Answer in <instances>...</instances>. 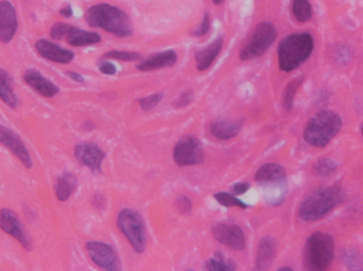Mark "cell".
Wrapping results in <instances>:
<instances>
[{
    "label": "cell",
    "mask_w": 363,
    "mask_h": 271,
    "mask_svg": "<svg viewBox=\"0 0 363 271\" xmlns=\"http://www.w3.org/2000/svg\"><path fill=\"white\" fill-rule=\"evenodd\" d=\"M85 22L92 28L103 29L117 38H129L133 34V23L128 13L109 3H97L88 8Z\"/></svg>",
    "instance_id": "obj_1"
},
{
    "label": "cell",
    "mask_w": 363,
    "mask_h": 271,
    "mask_svg": "<svg viewBox=\"0 0 363 271\" xmlns=\"http://www.w3.org/2000/svg\"><path fill=\"white\" fill-rule=\"evenodd\" d=\"M345 199V192L341 186H324L305 198L299 205V216L305 222H316L341 205Z\"/></svg>",
    "instance_id": "obj_2"
},
{
    "label": "cell",
    "mask_w": 363,
    "mask_h": 271,
    "mask_svg": "<svg viewBox=\"0 0 363 271\" xmlns=\"http://www.w3.org/2000/svg\"><path fill=\"white\" fill-rule=\"evenodd\" d=\"M314 38L308 32L292 33L280 40L278 65L284 72H292L309 59L314 51Z\"/></svg>",
    "instance_id": "obj_3"
},
{
    "label": "cell",
    "mask_w": 363,
    "mask_h": 271,
    "mask_svg": "<svg viewBox=\"0 0 363 271\" xmlns=\"http://www.w3.org/2000/svg\"><path fill=\"white\" fill-rule=\"evenodd\" d=\"M255 182L261 186L266 203L270 205H282L288 193L287 173L278 163L261 165L255 174Z\"/></svg>",
    "instance_id": "obj_4"
},
{
    "label": "cell",
    "mask_w": 363,
    "mask_h": 271,
    "mask_svg": "<svg viewBox=\"0 0 363 271\" xmlns=\"http://www.w3.org/2000/svg\"><path fill=\"white\" fill-rule=\"evenodd\" d=\"M335 257V241L330 234L314 232L307 238L303 253L306 270H326Z\"/></svg>",
    "instance_id": "obj_5"
},
{
    "label": "cell",
    "mask_w": 363,
    "mask_h": 271,
    "mask_svg": "<svg viewBox=\"0 0 363 271\" xmlns=\"http://www.w3.org/2000/svg\"><path fill=\"white\" fill-rule=\"evenodd\" d=\"M341 128V117L335 111H319L307 123L304 130L305 141L312 147H326L337 136Z\"/></svg>",
    "instance_id": "obj_6"
},
{
    "label": "cell",
    "mask_w": 363,
    "mask_h": 271,
    "mask_svg": "<svg viewBox=\"0 0 363 271\" xmlns=\"http://www.w3.org/2000/svg\"><path fill=\"white\" fill-rule=\"evenodd\" d=\"M117 226L121 233L126 236L135 253H145L147 247V232L143 217L137 211L132 209L121 210L117 217Z\"/></svg>",
    "instance_id": "obj_7"
},
{
    "label": "cell",
    "mask_w": 363,
    "mask_h": 271,
    "mask_svg": "<svg viewBox=\"0 0 363 271\" xmlns=\"http://www.w3.org/2000/svg\"><path fill=\"white\" fill-rule=\"evenodd\" d=\"M278 38V30L273 24L263 22L257 25L254 32L247 45L240 51L239 59L241 61H251L264 55Z\"/></svg>",
    "instance_id": "obj_8"
},
{
    "label": "cell",
    "mask_w": 363,
    "mask_h": 271,
    "mask_svg": "<svg viewBox=\"0 0 363 271\" xmlns=\"http://www.w3.org/2000/svg\"><path fill=\"white\" fill-rule=\"evenodd\" d=\"M174 159L180 168L200 165L205 159L204 149L195 136L186 134L178 140L174 149Z\"/></svg>",
    "instance_id": "obj_9"
},
{
    "label": "cell",
    "mask_w": 363,
    "mask_h": 271,
    "mask_svg": "<svg viewBox=\"0 0 363 271\" xmlns=\"http://www.w3.org/2000/svg\"><path fill=\"white\" fill-rule=\"evenodd\" d=\"M86 253L101 269L109 271H117L120 269V262L116 251L112 245L103 242H88L85 245Z\"/></svg>",
    "instance_id": "obj_10"
},
{
    "label": "cell",
    "mask_w": 363,
    "mask_h": 271,
    "mask_svg": "<svg viewBox=\"0 0 363 271\" xmlns=\"http://www.w3.org/2000/svg\"><path fill=\"white\" fill-rule=\"evenodd\" d=\"M211 232L216 241L230 249L241 251L247 246L245 233L238 225L232 223H217L211 228Z\"/></svg>",
    "instance_id": "obj_11"
},
{
    "label": "cell",
    "mask_w": 363,
    "mask_h": 271,
    "mask_svg": "<svg viewBox=\"0 0 363 271\" xmlns=\"http://www.w3.org/2000/svg\"><path fill=\"white\" fill-rule=\"evenodd\" d=\"M0 229L5 233L9 234L14 240H16L25 250L31 251L33 247H32L30 238H29L26 231H25L22 222L19 220L16 213L9 209V208L0 209Z\"/></svg>",
    "instance_id": "obj_12"
},
{
    "label": "cell",
    "mask_w": 363,
    "mask_h": 271,
    "mask_svg": "<svg viewBox=\"0 0 363 271\" xmlns=\"http://www.w3.org/2000/svg\"><path fill=\"white\" fill-rule=\"evenodd\" d=\"M0 144L9 149L25 168L30 170L33 167L31 154L27 149L24 141L18 137V134L1 124H0Z\"/></svg>",
    "instance_id": "obj_13"
},
{
    "label": "cell",
    "mask_w": 363,
    "mask_h": 271,
    "mask_svg": "<svg viewBox=\"0 0 363 271\" xmlns=\"http://www.w3.org/2000/svg\"><path fill=\"white\" fill-rule=\"evenodd\" d=\"M74 155L80 165L90 169L92 172H103V162L105 158V153L98 147L97 144L90 142L77 144Z\"/></svg>",
    "instance_id": "obj_14"
},
{
    "label": "cell",
    "mask_w": 363,
    "mask_h": 271,
    "mask_svg": "<svg viewBox=\"0 0 363 271\" xmlns=\"http://www.w3.org/2000/svg\"><path fill=\"white\" fill-rule=\"evenodd\" d=\"M16 10L8 0H0V42L9 44L17 32Z\"/></svg>",
    "instance_id": "obj_15"
},
{
    "label": "cell",
    "mask_w": 363,
    "mask_h": 271,
    "mask_svg": "<svg viewBox=\"0 0 363 271\" xmlns=\"http://www.w3.org/2000/svg\"><path fill=\"white\" fill-rule=\"evenodd\" d=\"M36 49L38 55L47 61L66 65L74 61V52L65 49L48 40H38L36 43Z\"/></svg>",
    "instance_id": "obj_16"
},
{
    "label": "cell",
    "mask_w": 363,
    "mask_h": 271,
    "mask_svg": "<svg viewBox=\"0 0 363 271\" xmlns=\"http://www.w3.org/2000/svg\"><path fill=\"white\" fill-rule=\"evenodd\" d=\"M24 81L38 95L45 98H53L59 92V88L55 85L53 81L44 76L36 69H28L25 71Z\"/></svg>",
    "instance_id": "obj_17"
},
{
    "label": "cell",
    "mask_w": 363,
    "mask_h": 271,
    "mask_svg": "<svg viewBox=\"0 0 363 271\" xmlns=\"http://www.w3.org/2000/svg\"><path fill=\"white\" fill-rule=\"evenodd\" d=\"M276 242L271 236H265L259 242L257 247L255 268L257 270H267L273 264L276 257Z\"/></svg>",
    "instance_id": "obj_18"
},
{
    "label": "cell",
    "mask_w": 363,
    "mask_h": 271,
    "mask_svg": "<svg viewBox=\"0 0 363 271\" xmlns=\"http://www.w3.org/2000/svg\"><path fill=\"white\" fill-rule=\"evenodd\" d=\"M224 36H219L213 40L209 46L196 52V66L199 71H205L211 68L214 64L215 59L220 55L221 50L224 48Z\"/></svg>",
    "instance_id": "obj_19"
},
{
    "label": "cell",
    "mask_w": 363,
    "mask_h": 271,
    "mask_svg": "<svg viewBox=\"0 0 363 271\" xmlns=\"http://www.w3.org/2000/svg\"><path fill=\"white\" fill-rule=\"evenodd\" d=\"M176 61H178L176 52L174 50H166V51L159 52L157 55L148 57L147 59L137 65V69L144 72L159 70V69L174 66Z\"/></svg>",
    "instance_id": "obj_20"
},
{
    "label": "cell",
    "mask_w": 363,
    "mask_h": 271,
    "mask_svg": "<svg viewBox=\"0 0 363 271\" xmlns=\"http://www.w3.org/2000/svg\"><path fill=\"white\" fill-rule=\"evenodd\" d=\"M242 126V120H219L209 125V132L217 139L230 140L239 134Z\"/></svg>",
    "instance_id": "obj_21"
},
{
    "label": "cell",
    "mask_w": 363,
    "mask_h": 271,
    "mask_svg": "<svg viewBox=\"0 0 363 271\" xmlns=\"http://www.w3.org/2000/svg\"><path fill=\"white\" fill-rule=\"evenodd\" d=\"M65 40L72 47H85V46L96 45L100 43L101 36L97 32L82 30V29L72 26Z\"/></svg>",
    "instance_id": "obj_22"
},
{
    "label": "cell",
    "mask_w": 363,
    "mask_h": 271,
    "mask_svg": "<svg viewBox=\"0 0 363 271\" xmlns=\"http://www.w3.org/2000/svg\"><path fill=\"white\" fill-rule=\"evenodd\" d=\"M0 100L10 109H15L18 106L19 100L13 87L12 76L1 68H0Z\"/></svg>",
    "instance_id": "obj_23"
},
{
    "label": "cell",
    "mask_w": 363,
    "mask_h": 271,
    "mask_svg": "<svg viewBox=\"0 0 363 271\" xmlns=\"http://www.w3.org/2000/svg\"><path fill=\"white\" fill-rule=\"evenodd\" d=\"M78 188V180L72 173L66 172L61 175L55 184V196L59 201H68Z\"/></svg>",
    "instance_id": "obj_24"
},
{
    "label": "cell",
    "mask_w": 363,
    "mask_h": 271,
    "mask_svg": "<svg viewBox=\"0 0 363 271\" xmlns=\"http://www.w3.org/2000/svg\"><path fill=\"white\" fill-rule=\"evenodd\" d=\"M204 269L211 271H233L236 266L233 261L224 257L221 253H216L204 264Z\"/></svg>",
    "instance_id": "obj_25"
},
{
    "label": "cell",
    "mask_w": 363,
    "mask_h": 271,
    "mask_svg": "<svg viewBox=\"0 0 363 271\" xmlns=\"http://www.w3.org/2000/svg\"><path fill=\"white\" fill-rule=\"evenodd\" d=\"M292 13L297 22L307 23L312 17V7L309 0H292Z\"/></svg>",
    "instance_id": "obj_26"
},
{
    "label": "cell",
    "mask_w": 363,
    "mask_h": 271,
    "mask_svg": "<svg viewBox=\"0 0 363 271\" xmlns=\"http://www.w3.org/2000/svg\"><path fill=\"white\" fill-rule=\"evenodd\" d=\"M342 261L349 270H363V255L358 250L347 248L341 253Z\"/></svg>",
    "instance_id": "obj_27"
},
{
    "label": "cell",
    "mask_w": 363,
    "mask_h": 271,
    "mask_svg": "<svg viewBox=\"0 0 363 271\" xmlns=\"http://www.w3.org/2000/svg\"><path fill=\"white\" fill-rule=\"evenodd\" d=\"M301 83H303V76L292 80L286 86L285 91L282 95V105L285 107L286 111H291L292 107H293V102H295V96H297V90L301 85Z\"/></svg>",
    "instance_id": "obj_28"
},
{
    "label": "cell",
    "mask_w": 363,
    "mask_h": 271,
    "mask_svg": "<svg viewBox=\"0 0 363 271\" xmlns=\"http://www.w3.org/2000/svg\"><path fill=\"white\" fill-rule=\"evenodd\" d=\"M214 197L224 207H237L240 208V209H247L249 208L247 203L240 201L239 198L236 197V195L232 193H228V192H218V193L214 194Z\"/></svg>",
    "instance_id": "obj_29"
},
{
    "label": "cell",
    "mask_w": 363,
    "mask_h": 271,
    "mask_svg": "<svg viewBox=\"0 0 363 271\" xmlns=\"http://www.w3.org/2000/svg\"><path fill=\"white\" fill-rule=\"evenodd\" d=\"M337 163L335 160L330 158H322L316 163L314 168V172L317 176L327 177L337 170Z\"/></svg>",
    "instance_id": "obj_30"
},
{
    "label": "cell",
    "mask_w": 363,
    "mask_h": 271,
    "mask_svg": "<svg viewBox=\"0 0 363 271\" xmlns=\"http://www.w3.org/2000/svg\"><path fill=\"white\" fill-rule=\"evenodd\" d=\"M105 59H117L122 61H139L142 55L135 51H120V50H111L105 55Z\"/></svg>",
    "instance_id": "obj_31"
},
{
    "label": "cell",
    "mask_w": 363,
    "mask_h": 271,
    "mask_svg": "<svg viewBox=\"0 0 363 271\" xmlns=\"http://www.w3.org/2000/svg\"><path fill=\"white\" fill-rule=\"evenodd\" d=\"M163 97L164 95L161 92H157V94H153V95L148 96V97L142 98V99L138 100L140 109L146 111H151L161 103Z\"/></svg>",
    "instance_id": "obj_32"
},
{
    "label": "cell",
    "mask_w": 363,
    "mask_h": 271,
    "mask_svg": "<svg viewBox=\"0 0 363 271\" xmlns=\"http://www.w3.org/2000/svg\"><path fill=\"white\" fill-rule=\"evenodd\" d=\"M72 26V25L64 24V23H57L50 29V36L55 40H65Z\"/></svg>",
    "instance_id": "obj_33"
},
{
    "label": "cell",
    "mask_w": 363,
    "mask_h": 271,
    "mask_svg": "<svg viewBox=\"0 0 363 271\" xmlns=\"http://www.w3.org/2000/svg\"><path fill=\"white\" fill-rule=\"evenodd\" d=\"M209 29H211V18H209V13H205L201 24L193 31L191 35L196 36V38H202V36H205L209 33Z\"/></svg>",
    "instance_id": "obj_34"
},
{
    "label": "cell",
    "mask_w": 363,
    "mask_h": 271,
    "mask_svg": "<svg viewBox=\"0 0 363 271\" xmlns=\"http://www.w3.org/2000/svg\"><path fill=\"white\" fill-rule=\"evenodd\" d=\"M176 207L178 212L187 214V213H190L193 210V201H190L187 196L180 195L176 199Z\"/></svg>",
    "instance_id": "obj_35"
},
{
    "label": "cell",
    "mask_w": 363,
    "mask_h": 271,
    "mask_svg": "<svg viewBox=\"0 0 363 271\" xmlns=\"http://www.w3.org/2000/svg\"><path fill=\"white\" fill-rule=\"evenodd\" d=\"M193 100V90H188V91L180 94V97L176 99V106L178 109H183V107L188 106Z\"/></svg>",
    "instance_id": "obj_36"
},
{
    "label": "cell",
    "mask_w": 363,
    "mask_h": 271,
    "mask_svg": "<svg viewBox=\"0 0 363 271\" xmlns=\"http://www.w3.org/2000/svg\"><path fill=\"white\" fill-rule=\"evenodd\" d=\"M99 70L101 74H105V76H114L117 72L116 66L113 64L112 61H100Z\"/></svg>",
    "instance_id": "obj_37"
},
{
    "label": "cell",
    "mask_w": 363,
    "mask_h": 271,
    "mask_svg": "<svg viewBox=\"0 0 363 271\" xmlns=\"http://www.w3.org/2000/svg\"><path fill=\"white\" fill-rule=\"evenodd\" d=\"M250 189H251V184H247V182H237L230 188V193L236 196L243 195Z\"/></svg>",
    "instance_id": "obj_38"
},
{
    "label": "cell",
    "mask_w": 363,
    "mask_h": 271,
    "mask_svg": "<svg viewBox=\"0 0 363 271\" xmlns=\"http://www.w3.org/2000/svg\"><path fill=\"white\" fill-rule=\"evenodd\" d=\"M351 53L347 47H340L339 49L336 52V59L341 63V61H345L347 64V61H351Z\"/></svg>",
    "instance_id": "obj_39"
},
{
    "label": "cell",
    "mask_w": 363,
    "mask_h": 271,
    "mask_svg": "<svg viewBox=\"0 0 363 271\" xmlns=\"http://www.w3.org/2000/svg\"><path fill=\"white\" fill-rule=\"evenodd\" d=\"M67 76H68L70 80L74 81L76 83H84L85 82V79L82 74H78V72H75V71H66L65 72Z\"/></svg>",
    "instance_id": "obj_40"
},
{
    "label": "cell",
    "mask_w": 363,
    "mask_h": 271,
    "mask_svg": "<svg viewBox=\"0 0 363 271\" xmlns=\"http://www.w3.org/2000/svg\"><path fill=\"white\" fill-rule=\"evenodd\" d=\"M59 14L62 15L65 18H70L74 14L72 12V8L70 5H65L62 9L59 10Z\"/></svg>",
    "instance_id": "obj_41"
},
{
    "label": "cell",
    "mask_w": 363,
    "mask_h": 271,
    "mask_svg": "<svg viewBox=\"0 0 363 271\" xmlns=\"http://www.w3.org/2000/svg\"><path fill=\"white\" fill-rule=\"evenodd\" d=\"M224 1H226V0H213V3H214L215 5H222V3H224Z\"/></svg>",
    "instance_id": "obj_42"
},
{
    "label": "cell",
    "mask_w": 363,
    "mask_h": 271,
    "mask_svg": "<svg viewBox=\"0 0 363 271\" xmlns=\"http://www.w3.org/2000/svg\"><path fill=\"white\" fill-rule=\"evenodd\" d=\"M278 270H292L291 267H282V268L278 269Z\"/></svg>",
    "instance_id": "obj_43"
},
{
    "label": "cell",
    "mask_w": 363,
    "mask_h": 271,
    "mask_svg": "<svg viewBox=\"0 0 363 271\" xmlns=\"http://www.w3.org/2000/svg\"><path fill=\"white\" fill-rule=\"evenodd\" d=\"M361 132H362V137H363V124H362V130H361Z\"/></svg>",
    "instance_id": "obj_44"
}]
</instances>
